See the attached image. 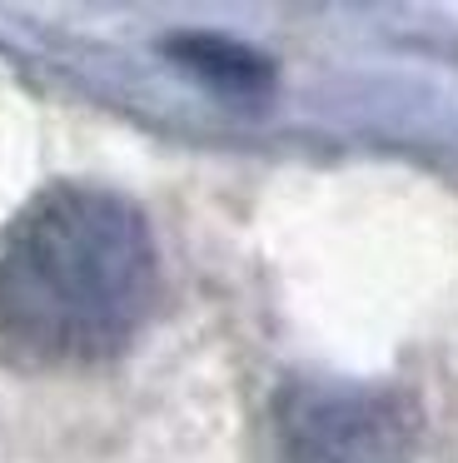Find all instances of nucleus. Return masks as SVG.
Instances as JSON below:
<instances>
[{
    "mask_svg": "<svg viewBox=\"0 0 458 463\" xmlns=\"http://www.w3.org/2000/svg\"><path fill=\"white\" fill-rule=\"evenodd\" d=\"M279 463H414V403L378 383L304 379L274 409Z\"/></svg>",
    "mask_w": 458,
    "mask_h": 463,
    "instance_id": "2",
    "label": "nucleus"
},
{
    "mask_svg": "<svg viewBox=\"0 0 458 463\" xmlns=\"http://www.w3.org/2000/svg\"><path fill=\"white\" fill-rule=\"evenodd\" d=\"M175 55L189 65L195 75H205V80L224 85V90H239V95H259L269 85V65L259 61V55L239 51V45L229 41H179Z\"/></svg>",
    "mask_w": 458,
    "mask_h": 463,
    "instance_id": "3",
    "label": "nucleus"
},
{
    "mask_svg": "<svg viewBox=\"0 0 458 463\" xmlns=\"http://www.w3.org/2000/svg\"><path fill=\"white\" fill-rule=\"evenodd\" d=\"M155 240L135 204L55 184L0 230V344L40 364L119 354L155 304Z\"/></svg>",
    "mask_w": 458,
    "mask_h": 463,
    "instance_id": "1",
    "label": "nucleus"
}]
</instances>
